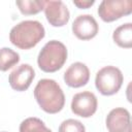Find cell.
<instances>
[{
	"mask_svg": "<svg viewBox=\"0 0 132 132\" xmlns=\"http://www.w3.org/2000/svg\"><path fill=\"white\" fill-rule=\"evenodd\" d=\"M59 132H86L84 124L74 119H68L61 123Z\"/></svg>",
	"mask_w": 132,
	"mask_h": 132,
	"instance_id": "2e32d148",
	"label": "cell"
},
{
	"mask_svg": "<svg viewBox=\"0 0 132 132\" xmlns=\"http://www.w3.org/2000/svg\"><path fill=\"white\" fill-rule=\"evenodd\" d=\"M94 3H95L94 0H73V4L80 9H87L91 7Z\"/></svg>",
	"mask_w": 132,
	"mask_h": 132,
	"instance_id": "e0dca14e",
	"label": "cell"
},
{
	"mask_svg": "<svg viewBox=\"0 0 132 132\" xmlns=\"http://www.w3.org/2000/svg\"><path fill=\"white\" fill-rule=\"evenodd\" d=\"M67 48L58 40H51L44 44L37 58L38 67L47 73L56 72L63 67L67 60Z\"/></svg>",
	"mask_w": 132,
	"mask_h": 132,
	"instance_id": "3957f363",
	"label": "cell"
},
{
	"mask_svg": "<svg viewBox=\"0 0 132 132\" xmlns=\"http://www.w3.org/2000/svg\"><path fill=\"white\" fill-rule=\"evenodd\" d=\"M20 62V55L9 47L0 48V71H7Z\"/></svg>",
	"mask_w": 132,
	"mask_h": 132,
	"instance_id": "4fadbf2b",
	"label": "cell"
},
{
	"mask_svg": "<svg viewBox=\"0 0 132 132\" xmlns=\"http://www.w3.org/2000/svg\"><path fill=\"white\" fill-rule=\"evenodd\" d=\"M99 31L97 21L91 14H80L72 23V32L80 40L94 38Z\"/></svg>",
	"mask_w": 132,
	"mask_h": 132,
	"instance_id": "ba28073f",
	"label": "cell"
},
{
	"mask_svg": "<svg viewBox=\"0 0 132 132\" xmlns=\"http://www.w3.org/2000/svg\"><path fill=\"white\" fill-rule=\"evenodd\" d=\"M108 132H126L131 129L130 112L124 107H117L109 111L105 120Z\"/></svg>",
	"mask_w": 132,
	"mask_h": 132,
	"instance_id": "8fae6325",
	"label": "cell"
},
{
	"mask_svg": "<svg viewBox=\"0 0 132 132\" xmlns=\"http://www.w3.org/2000/svg\"><path fill=\"white\" fill-rule=\"evenodd\" d=\"M20 132H52L45 124L38 118L31 117L25 119L20 124Z\"/></svg>",
	"mask_w": 132,
	"mask_h": 132,
	"instance_id": "9a60e30c",
	"label": "cell"
},
{
	"mask_svg": "<svg viewBox=\"0 0 132 132\" xmlns=\"http://www.w3.org/2000/svg\"><path fill=\"white\" fill-rule=\"evenodd\" d=\"M132 12L131 0H103L98 7V14L103 22L110 23Z\"/></svg>",
	"mask_w": 132,
	"mask_h": 132,
	"instance_id": "5b68a950",
	"label": "cell"
},
{
	"mask_svg": "<svg viewBox=\"0 0 132 132\" xmlns=\"http://www.w3.org/2000/svg\"><path fill=\"white\" fill-rule=\"evenodd\" d=\"M126 132H131V129H129L128 131H126Z\"/></svg>",
	"mask_w": 132,
	"mask_h": 132,
	"instance_id": "ac0fdd59",
	"label": "cell"
},
{
	"mask_svg": "<svg viewBox=\"0 0 132 132\" xmlns=\"http://www.w3.org/2000/svg\"><path fill=\"white\" fill-rule=\"evenodd\" d=\"M98 106L97 97L90 91H84L75 94L71 101V110L74 114L81 118L92 117Z\"/></svg>",
	"mask_w": 132,
	"mask_h": 132,
	"instance_id": "8992f818",
	"label": "cell"
},
{
	"mask_svg": "<svg viewBox=\"0 0 132 132\" xmlns=\"http://www.w3.org/2000/svg\"><path fill=\"white\" fill-rule=\"evenodd\" d=\"M20 11L25 15H32L40 12L45 5L44 0H18L15 1Z\"/></svg>",
	"mask_w": 132,
	"mask_h": 132,
	"instance_id": "5bb4252c",
	"label": "cell"
},
{
	"mask_svg": "<svg viewBox=\"0 0 132 132\" xmlns=\"http://www.w3.org/2000/svg\"><path fill=\"white\" fill-rule=\"evenodd\" d=\"M34 97L40 108L51 114L61 111L65 104V96L60 85L51 78L40 79L34 88Z\"/></svg>",
	"mask_w": 132,
	"mask_h": 132,
	"instance_id": "6da1fadb",
	"label": "cell"
},
{
	"mask_svg": "<svg viewBox=\"0 0 132 132\" xmlns=\"http://www.w3.org/2000/svg\"><path fill=\"white\" fill-rule=\"evenodd\" d=\"M123 73L118 67L105 66L96 73L95 86L100 94L111 96L119 92L123 85Z\"/></svg>",
	"mask_w": 132,
	"mask_h": 132,
	"instance_id": "277c9868",
	"label": "cell"
},
{
	"mask_svg": "<svg viewBox=\"0 0 132 132\" xmlns=\"http://www.w3.org/2000/svg\"><path fill=\"white\" fill-rule=\"evenodd\" d=\"M90 79V70L81 62L71 64L64 72V81L71 88H80L86 86Z\"/></svg>",
	"mask_w": 132,
	"mask_h": 132,
	"instance_id": "30bf717a",
	"label": "cell"
},
{
	"mask_svg": "<svg viewBox=\"0 0 132 132\" xmlns=\"http://www.w3.org/2000/svg\"><path fill=\"white\" fill-rule=\"evenodd\" d=\"M45 35L42 24L38 21H23L12 27L9 33L10 42L21 50L34 47Z\"/></svg>",
	"mask_w": 132,
	"mask_h": 132,
	"instance_id": "7a4b0ae2",
	"label": "cell"
},
{
	"mask_svg": "<svg viewBox=\"0 0 132 132\" xmlns=\"http://www.w3.org/2000/svg\"><path fill=\"white\" fill-rule=\"evenodd\" d=\"M34 77L35 71L33 67L29 64H22L10 72L8 81L13 90L24 92L30 87Z\"/></svg>",
	"mask_w": 132,
	"mask_h": 132,
	"instance_id": "9c48e42d",
	"label": "cell"
},
{
	"mask_svg": "<svg viewBox=\"0 0 132 132\" xmlns=\"http://www.w3.org/2000/svg\"><path fill=\"white\" fill-rule=\"evenodd\" d=\"M43 10L47 22L53 27H63L69 22L70 12L63 1H45Z\"/></svg>",
	"mask_w": 132,
	"mask_h": 132,
	"instance_id": "52a82bcc",
	"label": "cell"
},
{
	"mask_svg": "<svg viewBox=\"0 0 132 132\" xmlns=\"http://www.w3.org/2000/svg\"><path fill=\"white\" fill-rule=\"evenodd\" d=\"M113 41L124 48H130L132 46V24L126 23L119 26L112 34Z\"/></svg>",
	"mask_w": 132,
	"mask_h": 132,
	"instance_id": "7c38bea8",
	"label": "cell"
},
{
	"mask_svg": "<svg viewBox=\"0 0 132 132\" xmlns=\"http://www.w3.org/2000/svg\"><path fill=\"white\" fill-rule=\"evenodd\" d=\"M3 132H5V131H3Z\"/></svg>",
	"mask_w": 132,
	"mask_h": 132,
	"instance_id": "d6986e66",
	"label": "cell"
}]
</instances>
